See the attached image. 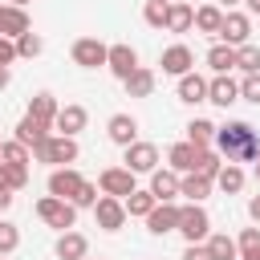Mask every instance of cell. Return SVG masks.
<instances>
[{
	"mask_svg": "<svg viewBox=\"0 0 260 260\" xmlns=\"http://www.w3.org/2000/svg\"><path fill=\"white\" fill-rule=\"evenodd\" d=\"M244 183H248V175H244V167H240V162H223V167H219V175L211 179V187H219L223 195H240V191H244Z\"/></svg>",
	"mask_w": 260,
	"mask_h": 260,
	"instance_id": "21",
	"label": "cell"
},
{
	"mask_svg": "<svg viewBox=\"0 0 260 260\" xmlns=\"http://www.w3.org/2000/svg\"><path fill=\"white\" fill-rule=\"evenodd\" d=\"M187 142H191L195 150H207V146L215 142V122H207V118H191V122H187Z\"/></svg>",
	"mask_w": 260,
	"mask_h": 260,
	"instance_id": "28",
	"label": "cell"
},
{
	"mask_svg": "<svg viewBox=\"0 0 260 260\" xmlns=\"http://www.w3.org/2000/svg\"><path fill=\"white\" fill-rule=\"evenodd\" d=\"M179 179H183V175H175L171 167H154V171H150V187H146V191H150L158 203H175V199H179Z\"/></svg>",
	"mask_w": 260,
	"mask_h": 260,
	"instance_id": "14",
	"label": "cell"
},
{
	"mask_svg": "<svg viewBox=\"0 0 260 260\" xmlns=\"http://www.w3.org/2000/svg\"><path fill=\"white\" fill-rule=\"evenodd\" d=\"M240 98L252 102V106H260V73H244V81H240Z\"/></svg>",
	"mask_w": 260,
	"mask_h": 260,
	"instance_id": "42",
	"label": "cell"
},
{
	"mask_svg": "<svg viewBox=\"0 0 260 260\" xmlns=\"http://www.w3.org/2000/svg\"><path fill=\"white\" fill-rule=\"evenodd\" d=\"M85 260H89V256H85Z\"/></svg>",
	"mask_w": 260,
	"mask_h": 260,
	"instance_id": "54",
	"label": "cell"
},
{
	"mask_svg": "<svg viewBox=\"0 0 260 260\" xmlns=\"http://www.w3.org/2000/svg\"><path fill=\"white\" fill-rule=\"evenodd\" d=\"M207 65H211V73H232L236 69V49H228V45H211L207 49Z\"/></svg>",
	"mask_w": 260,
	"mask_h": 260,
	"instance_id": "32",
	"label": "cell"
},
{
	"mask_svg": "<svg viewBox=\"0 0 260 260\" xmlns=\"http://www.w3.org/2000/svg\"><path fill=\"white\" fill-rule=\"evenodd\" d=\"M98 191H102V195H114V199H126V195L138 191V183H134V175H130L126 167H106V171L98 175Z\"/></svg>",
	"mask_w": 260,
	"mask_h": 260,
	"instance_id": "7",
	"label": "cell"
},
{
	"mask_svg": "<svg viewBox=\"0 0 260 260\" xmlns=\"http://www.w3.org/2000/svg\"><path fill=\"white\" fill-rule=\"evenodd\" d=\"M219 167H223V158L207 146V150H199V154H195V171H191V175H199V179H215V175H219Z\"/></svg>",
	"mask_w": 260,
	"mask_h": 260,
	"instance_id": "34",
	"label": "cell"
},
{
	"mask_svg": "<svg viewBox=\"0 0 260 260\" xmlns=\"http://www.w3.org/2000/svg\"><path fill=\"white\" fill-rule=\"evenodd\" d=\"M219 45H228V49H240V45H248L252 41V16L248 12H223V24H219Z\"/></svg>",
	"mask_w": 260,
	"mask_h": 260,
	"instance_id": "5",
	"label": "cell"
},
{
	"mask_svg": "<svg viewBox=\"0 0 260 260\" xmlns=\"http://www.w3.org/2000/svg\"><path fill=\"white\" fill-rule=\"evenodd\" d=\"M106 53H110V45H102L98 37H77L73 49H69L73 65H81V69H98V65H106Z\"/></svg>",
	"mask_w": 260,
	"mask_h": 260,
	"instance_id": "8",
	"label": "cell"
},
{
	"mask_svg": "<svg viewBox=\"0 0 260 260\" xmlns=\"http://www.w3.org/2000/svg\"><path fill=\"white\" fill-rule=\"evenodd\" d=\"M179 195H183L187 203H203V199L211 195V179H199V175H183V179H179Z\"/></svg>",
	"mask_w": 260,
	"mask_h": 260,
	"instance_id": "30",
	"label": "cell"
},
{
	"mask_svg": "<svg viewBox=\"0 0 260 260\" xmlns=\"http://www.w3.org/2000/svg\"><path fill=\"white\" fill-rule=\"evenodd\" d=\"M8 207H12V191H4V187H0V211H8Z\"/></svg>",
	"mask_w": 260,
	"mask_h": 260,
	"instance_id": "46",
	"label": "cell"
},
{
	"mask_svg": "<svg viewBox=\"0 0 260 260\" xmlns=\"http://www.w3.org/2000/svg\"><path fill=\"white\" fill-rule=\"evenodd\" d=\"M207 102L219 106V110H228L232 102H240V81H232V73H215L207 81Z\"/></svg>",
	"mask_w": 260,
	"mask_h": 260,
	"instance_id": "15",
	"label": "cell"
},
{
	"mask_svg": "<svg viewBox=\"0 0 260 260\" xmlns=\"http://www.w3.org/2000/svg\"><path fill=\"white\" fill-rule=\"evenodd\" d=\"M57 98L49 93V89H41V93H32L28 98V118H37V122H45V126H53V118H57Z\"/></svg>",
	"mask_w": 260,
	"mask_h": 260,
	"instance_id": "24",
	"label": "cell"
},
{
	"mask_svg": "<svg viewBox=\"0 0 260 260\" xmlns=\"http://www.w3.org/2000/svg\"><path fill=\"white\" fill-rule=\"evenodd\" d=\"M12 61H16V41H8V37H0V65L8 69Z\"/></svg>",
	"mask_w": 260,
	"mask_h": 260,
	"instance_id": "43",
	"label": "cell"
},
{
	"mask_svg": "<svg viewBox=\"0 0 260 260\" xmlns=\"http://www.w3.org/2000/svg\"><path fill=\"white\" fill-rule=\"evenodd\" d=\"M16 248H20V232H16V223L4 219V223H0V256H12Z\"/></svg>",
	"mask_w": 260,
	"mask_h": 260,
	"instance_id": "40",
	"label": "cell"
},
{
	"mask_svg": "<svg viewBox=\"0 0 260 260\" xmlns=\"http://www.w3.org/2000/svg\"><path fill=\"white\" fill-rule=\"evenodd\" d=\"M195 154H199V150H195L191 142H175V146L167 150V167H171L175 175H191V171H195Z\"/></svg>",
	"mask_w": 260,
	"mask_h": 260,
	"instance_id": "25",
	"label": "cell"
},
{
	"mask_svg": "<svg viewBox=\"0 0 260 260\" xmlns=\"http://www.w3.org/2000/svg\"><path fill=\"white\" fill-rule=\"evenodd\" d=\"M20 32H28V12L24 8H12V4H0V37L16 41Z\"/></svg>",
	"mask_w": 260,
	"mask_h": 260,
	"instance_id": "22",
	"label": "cell"
},
{
	"mask_svg": "<svg viewBox=\"0 0 260 260\" xmlns=\"http://www.w3.org/2000/svg\"><path fill=\"white\" fill-rule=\"evenodd\" d=\"M93 219H98L102 232H122V223H126V207H122V199H114V195H98V203H93Z\"/></svg>",
	"mask_w": 260,
	"mask_h": 260,
	"instance_id": "10",
	"label": "cell"
},
{
	"mask_svg": "<svg viewBox=\"0 0 260 260\" xmlns=\"http://www.w3.org/2000/svg\"><path fill=\"white\" fill-rule=\"evenodd\" d=\"M41 49H45V41H41V37H37V32H32V28H28V32H20V37H16V57H28V61H32V57H37V53H41Z\"/></svg>",
	"mask_w": 260,
	"mask_h": 260,
	"instance_id": "39",
	"label": "cell"
},
{
	"mask_svg": "<svg viewBox=\"0 0 260 260\" xmlns=\"http://www.w3.org/2000/svg\"><path fill=\"white\" fill-rule=\"evenodd\" d=\"M175 93H179V102H187V106H199V102H207V77H199V73L191 69V73H183V77H179Z\"/></svg>",
	"mask_w": 260,
	"mask_h": 260,
	"instance_id": "19",
	"label": "cell"
},
{
	"mask_svg": "<svg viewBox=\"0 0 260 260\" xmlns=\"http://www.w3.org/2000/svg\"><path fill=\"white\" fill-rule=\"evenodd\" d=\"M248 4V16H260V0H244Z\"/></svg>",
	"mask_w": 260,
	"mask_h": 260,
	"instance_id": "48",
	"label": "cell"
},
{
	"mask_svg": "<svg viewBox=\"0 0 260 260\" xmlns=\"http://www.w3.org/2000/svg\"><path fill=\"white\" fill-rule=\"evenodd\" d=\"M37 219H41V223H49V228H57V232H69V228L77 223V207H73L69 199L41 195V199H37Z\"/></svg>",
	"mask_w": 260,
	"mask_h": 260,
	"instance_id": "3",
	"label": "cell"
},
{
	"mask_svg": "<svg viewBox=\"0 0 260 260\" xmlns=\"http://www.w3.org/2000/svg\"><path fill=\"white\" fill-rule=\"evenodd\" d=\"M8 81H12V69H4V65H0V89H8Z\"/></svg>",
	"mask_w": 260,
	"mask_h": 260,
	"instance_id": "47",
	"label": "cell"
},
{
	"mask_svg": "<svg viewBox=\"0 0 260 260\" xmlns=\"http://www.w3.org/2000/svg\"><path fill=\"white\" fill-rule=\"evenodd\" d=\"M0 260H4V256H0Z\"/></svg>",
	"mask_w": 260,
	"mask_h": 260,
	"instance_id": "55",
	"label": "cell"
},
{
	"mask_svg": "<svg viewBox=\"0 0 260 260\" xmlns=\"http://www.w3.org/2000/svg\"><path fill=\"white\" fill-rule=\"evenodd\" d=\"M203 248L211 252V260H240V248H236V240L228 232H211L203 240Z\"/></svg>",
	"mask_w": 260,
	"mask_h": 260,
	"instance_id": "26",
	"label": "cell"
},
{
	"mask_svg": "<svg viewBox=\"0 0 260 260\" xmlns=\"http://www.w3.org/2000/svg\"><path fill=\"white\" fill-rule=\"evenodd\" d=\"M167 4H171V0H167Z\"/></svg>",
	"mask_w": 260,
	"mask_h": 260,
	"instance_id": "53",
	"label": "cell"
},
{
	"mask_svg": "<svg viewBox=\"0 0 260 260\" xmlns=\"http://www.w3.org/2000/svg\"><path fill=\"white\" fill-rule=\"evenodd\" d=\"M77 154H81L77 138H61V134H49L41 146H32V158L45 162V167H73Z\"/></svg>",
	"mask_w": 260,
	"mask_h": 260,
	"instance_id": "2",
	"label": "cell"
},
{
	"mask_svg": "<svg viewBox=\"0 0 260 260\" xmlns=\"http://www.w3.org/2000/svg\"><path fill=\"white\" fill-rule=\"evenodd\" d=\"M0 223H4V219H0Z\"/></svg>",
	"mask_w": 260,
	"mask_h": 260,
	"instance_id": "52",
	"label": "cell"
},
{
	"mask_svg": "<svg viewBox=\"0 0 260 260\" xmlns=\"http://www.w3.org/2000/svg\"><path fill=\"white\" fill-rule=\"evenodd\" d=\"M106 134H110V142L114 146H130V142H138V118L134 114H110V122H106Z\"/></svg>",
	"mask_w": 260,
	"mask_h": 260,
	"instance_id": "16",
	"label": "cell"
},
{
	"mask_svg": "<svg viewBox=\"0 0 260 260\" xmlns=\"http://www.w3.org/2000/svg\"><path fill=\"white\" fill-rule=\"evenodd\" d=\"M81 183H85V179H81L77 167H53V171H49V195H57V199H73Z\"/></svg>",
	"mask_w": 260,
	"mask_h": 260,
	"instance_id": "13",
	"label": "cell"
},
{
	"mask_svg": "<svg viewBox=\"0 0 260 260\" xmlns=\"http://www.w3.org/2000/svg\"><path fill=\"white\" fill-rule=\"evenodd\" d=\"M122 167L130 171V175H150L154 167H158V146L154 142H130L126 146V158H122Z\"/></svg>",
	"mask_w": 260,
	"mask_h": 260,
	"instance_id": "6",
	"label": "cell"
},
{
	"mask_svg": "<svg viewBox=\"0 0 260 260\" xmlns=\"http://www.w3.org/2000/svg\"><path fill=\"white\" fill-rule=\"evenodd\" d=\"M236 69H244V73H260V45H240L236 49Z\"/></svg>",
	"mask_w": 260,
	"mask_h": 260,
	"instance_id": "37",
	"label": "cell"
},
{
	"mask_svg": "<svg viewBox=\"0 0 260 260\" xmlns=\"http://www.w3.org/2000/svg\"><path fill=\"white\" fill-rule=\"evenodd\" d=\"M252 175H256V183H260V158H256V167H252Z\"/></svg>",
	"mask_w": 260,
	"mask_h": 260,
	"instance_id": "51",
	"label": "cell"
},
{
	"mask_svg": "<svg viewBox=\"0 0 260 260\" xmlns=\"http://www.w3.org/2000/svg\"><path fill=\"white\" fill-rule=\"evenodd\" d=\"M122 85H126V93H130V98H150V93H154V69L138 65V69L122 81Z\"/></svg>",
	"mask_w": 260,
	"mask_h": 260,
	"instance_id": "27",
	"label": "cell"
},
{
	"mask_svg": "<svg viewBox=\"0 0 260 260\" xmlns=\"http://www.w3.org/2000/svg\"><path fill=\"white\" fill-rule=\"evenodd\" d=\"M236 248H240V260H260V228H244Z\"/></svg>",
	"mask_w": 260,
	"mask_h": 260,
	"instance_id": "36",
	"label": "cell"
},
{
	"mask_svg": "<svg viewBox=\"0 0 260 260\" xmlns=\"http://www.w3.org/2000/svg\"><path fill=\"white\" fill-rule=\"evenodd\" d=\"M85 122H89L85 106L69 102V106H61V110H57V118H53V134H61V138H77V134L85 130Z\"/></svg>",
	"mask_w": 260,
	"mask_h": 260,
	"instance_id": "9",
	"label": "cell"
},
{
	"mask_svg": "<svg viewBox=\"0 0 260 260\" xmlns=\"http://www.w3.org/2000/svg\"><path fill=\"white\" fill-rule=\"evenodd\" d=\"M142 20L150 28H167V0H146L142 4Z\"/></svg>",
	"mask_w": 260,
	"mask_h": 260,
	"instance_id": "38",
	"label": "cell"
},
{
	"mask_svg": "<svg viewBox=\"0 0 260 260\" xmlns=\"http://www.w3.org/2000/svg\"><path fill=\"white\" fill-rule=\"evenodd\" d=\"M179 228V203H154V211L146 215V232L150 236H167Z\"/></svg>",
	"mask_w": 260,
	"mask_h": 260,
	"instance_id": "17",
	"label": "cell"
},
{
	"mask_svg": "<svg viewBox=\"0 0 260 260\" xmlns=\"http://www.w3.org/2000/svg\"><path fill=\"white\" fill-rule=\"evenodd\" d=\"M195 24V8L187 0H171L167 4V32H191Z\"/></svg>",
	"mask_w": 260,
	"mask_h": 260,
	"instance_id": "23",
	"label": "cell"
},
{
	"mask_svg": "<svg viewBox=\"0 0 260 260\" xmlns=\"http://www.w3.org/2000/svg\"><path fill=\"white\" fill-rule=\"evenodd\" d=\"M215 154L228 162H256L260 158V134L248 122H223V126H215Z\"/></svg>",
	"mask_w": 260,
	"mask_h": 260,
	"instance_id": "1",
	"label": "cell"
},
{
	"mask_svg": "<svg viewBox=\"0 0 260 260\" xmlns=\"http://www.w3.org/2000/svg\"><path fill=\"white\" fill-rule=\"evenodd\" d=\"M0 162H12V167H28V162H32V150H28V146H20L16 138H8V142H0Z\"/></svg>",
	"mask_w": 260,
	"mask_h": 260,
	"instance_id": "35",
	"label": "cell"
},
{
	"mask_svg": "<svg viewBox=\"0 0 260 260\" xmlns=\"http://www.w3.org/2000/svg\"><path fill=\"white\" fill-rule=\"evenodd\" d=\"M69 203H73L77 211H81V207H89V211H93V203H98V183H89V179H85V183L77 187V195H73Z\"/></svg>",
	"mask_w": 260,
	"mask_h": 260,
	"instance_id": "41",
	"label": "cell"
},
{
	"mask_svg": "<svg viewBox=\"0 0 260 260\" xmlns=\"http://www.w3.org/2000/svg\"><path fill=\"white\" fill-rule=\"evenodd\" d=\"M158 65H162V73H171V77H183V73H191V69H195V53H191L183 41H175V45H167V49H162Z\"/></svg>",
	"mask_w": 260,
	"mask_h": 260,
	"instance_id": "12",
	"label": "cell"
},
{
	"mask_svg": "<svg viewBox=\"0 0 260 260\" xmlns=\"http://www.w3.org/2000/svg\"><path fill=\"white\" fill-rule=\"evenodd\" d=\"M219 24H223V8H219V4H203V8H195V24H191V28H199V32H207V37H215V32H219Z\"/></svg>",
	"mask_w": 260,
	"mask_h": 260,
	"instance_id": "29",
	"label": "cell"
},
{
	"mask_svg": "<svg viewBox=\"0 0 260 260\" xmlns=\"http://www.w3.org/2000/svg\"><path fill=\"white\" fill-rule=\"evenodd\" d=\"M0 187L4 191H24L28 187V167H12V162H0Z\"/></svg>",
	"mask_w": 260,
	"mask_h": 260,
	"instance_id": "33",
	"label": "cell"
},
{
	"mask_svg": "<svg viewBox=\"0 0 260 260\" xmlns=\"http://www.w3.org/2000/svg\"><path fill=\"white\" fill-rule=\"evenodd\" d=\"M106 69H110L118 81H126V77L138 69V53H134V45H126V41L110 45V53H106Z\"/></svg>",
	"mask_w": 260,
	"mask_h": 260,
	"instance_id": "11",
	"label": "cell"
},
{
	"mask_svg": "<svg viewBox=\"0 0 260 260\" xmlns=\"http://www.w3.org/2000/svg\"><path fill=\"white\" fill-rule=\"evenodd\" d=\"M154 203H158V199H154L150 191H134V195H126V199H122L126 219H146V215L154 211Z\"/></svg>",
	"mask_w": 260,
	"mask_h": 260,
	"instance_id": "31",
	"label": "cell"
},
{
	"mask_svg": "<svg viewBox=\"0 0 260 260\" xmlns=\"http://www.w3.org/2000/svg\"><path fill=\"white\" fill-rule=\"evenodd\" d=\"M8 4H12V8H28L32 0H8Z\"/></svg>",
	"mask_w": 260,
	"mask_h": 260,
	"instance_id": "49",
	"label": "cell"
},
{
	"mask_svg": "<svg viewBox=\"0 0 260 260\" xmlns=\"http://www.w3.org/2000/svg\"><path fill=\"white\" fill-rule=\"evenodd\" d=\"M187 244H203L207 236H211V215L203 211V203H187V207H179V228H175Z\"/></svg>",
	"mask_w": 260,
	"mask_h": 260,
	"instance_id": "4",
	"label": "cell"
},
{
	"mask_svg": "<svg viewBox=\"0 0 260 260\" xmlns=\"http://www.w3.org/2000/svg\"><path fill=\"white\" fill-rule=\"evenodd\" d=\"M248 215H252V223H260V195L248 199Z\"/></svg>",
	"mask_w": 260,
	"mask_h": 260,
	"instance_id": "45",
	"label": "cell"
},
{
	"mask_svg": "<svg viewBox=\"0 0 260 260\" xmlns=\"http://www.w3.org/2000/svg\"><path fill=\"white\" fill-rule=\"evenodd\" d=\"M232 4H244V0H219V8H232Z\"/></svg>",
	"mask_w": 260,
	"mask_h": 260,
	"instance_id": "50",
	"label": "cell"
},
{
	"mask_svg": "<svg viewBox=\"0 0 260 260\" xmlns=\"http://www.w3.org/2000/svg\"><path fill=\"white\" fill-rule=\"evenodd\" d=\"M89 256V240L81 236V232H61L57 236V260H85Z\"/></svg>",
	"mask_w": 260,
	"mask_h": 260,
	"instance_id": "20",
	"label": "cell"
},
{
	"mask_svg": "<svg viewBox=\"0 0 260 260\" xmlns=\"http://www.w3.org/2000/svg\"><path fill=\"white\" fill-rule=\"evenodd\" d=\"M49 134H53V126H45V122H37V118H28V114H24V118L16 122V130H12V138H16L20 146H28V150L41 146Z\"/></svg>",
	"mask_w": 260,
	"mask_h": 260,
	"instance_id": "18",
	"label": "cell"
},
{
	"mask_svg": "<svg viewBox=\"0 0 260 260\" xmlns=\"http://www.w3.org/2000/svg\"><path fill=\"white\" fill-rule=\"evenodd\" d=\"M183 260H211V252H207L203 244H187V252H183Z\"/></svg>",
	"mask_w": 260,
	"mask_h": 260,
	"instance_id": "44",
	"label": "cell"
}]
</instances>
